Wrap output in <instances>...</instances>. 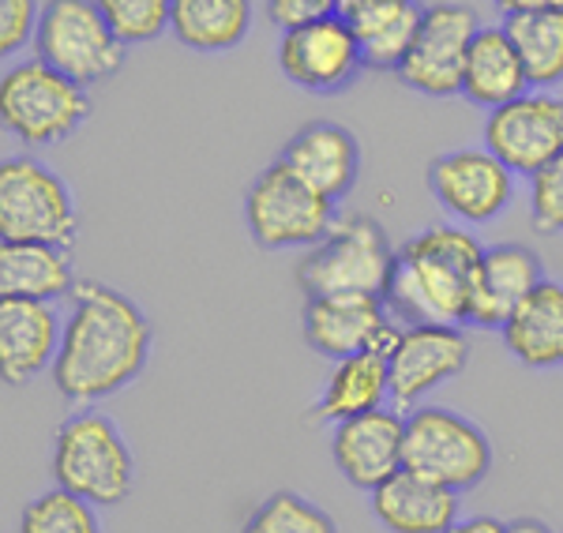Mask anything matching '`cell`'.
<instances>
[{"label":"cell","mask_w":563,"mask_h":533,"mask_svg":"<svg viewBox=\"0 0 563 533\" xmlns=\"http://www.w3.org/2000/svg\"><path fill=\"white\" fill-rule=\"evenodd\" d=\"M151 320L129 293L84 282L71 293L65 334L53 360V387L71 406H95L129 391L151 360Z\"/></svg>","instance_id":"1"},{"label":"cell","mask_w":563,"mask_h":533,"mask_svg":"<svg viewBox=\"0 0 563 533\" xmlns=\"http://www.w3.org/2000/svg\"><path fill=\"white\" fill-rule=\"evenodd\" d=\"M481 256H485V245L466 225L435 222L413 233L398 248L395 270L384 289L390 320L402 327H417V323L466 327L470 282L477 275Z\"/></svg>","instance_id":"2"},{"label":"cell","mask_w":563,"mask_h":533,"mask_svg":"<svg viewBox=\"0 0 563 533\" xmlns=\"http://www.w3.org/2000/svg\"><path fill=\"white\" fill-rule=\"evenodd\" d=\"M53 481L95 508H121L135 489V455L109 413L76 406L53 436Z\"/></svg>","instance_id":"3"},{"label":"cell","mask_w":563,"mask_h":533,"mask_svg":"<svg viewBox=\"0 0 563 533\" xmlns=\"http://www.w3.org/2000/svg\"><path fill=\"white\" fill-rule=\"evenodd\" d=\"M395 259L398 248L390 245L384 222L365 211H350L334 219L320 245L305 252L297 264V286L305 297H384Z\"/></svg>","instance_id":"4"},{"label":"cell","mask_w":563,"mask_h":533,"mask_svg":"<svg viewBox=\"0 0 563 533\" xmlns=\"http://www.w3.org/2000/svg\"><path fill=\"white\" fill-rule=\"evenodd\" d=\"M90 87L60 76L38 57L0 76V124L23 147H57L90 121Z\"/></svg>","instance_id":"5"},{"label":"cell","mask_w":563,"mask_h":533,"mask_svg":"<svg viewBox=\"0 0 563 533\" xmlns=\"http://www.w3.org/2000/svg\"><path fill=\"white\" fill-rule=\"evenodd\" d=\"M76 237L79 207L65 177L34 155L0 162V241L71 248Z\"/></svg>","instance_id":"6"},{"label":"cell","mask_w":563,"mask_h":533,"mask_svg":"<svg viewBox=\"0 0 563 533\" xmlns=\"http://www.w3.org/2000/svg\"><path fill=\"white\" fill-rule=\"evenodd\" d=\"M496 466V447L474 418L451 406H417L406 413V469L451 492H474Z\"/></svg>","instance_id":"7"},{"label":"cell","mask_w":563,"mask_h":533,"mask_svg":"<svg viewBox=\"0 0 563 533\" xmlns=\"http://www.w3.org/2000/svg\"><path fill=\"white\" fill-rule=\"evenodd\" d=\"M334 203L275 158L244 188V225L256 248H312L334 225Z\"/></svg>","instance_id":"8"},{"label":"cell","mask_w":563,"mask_h":533,"mask_svg":"<svg viewBox=\"0 0 563 533\" xmlns=\"http://www.w3.org/2000/svg\"><path fill=\"white\" fill-rule=\"evenodd\" d=\"M129 45L117 38L95 0H45L34 57L84 87L106 84L124 68Z\"/></svg>","instance_id":"9"},{"label":"cell","mask_w":563,"mask_h":533,"mask_svg":"<svg viewBox=\"0 0 563 533\" xmlns=\"http://www.w3.org/2000/svg\"><path fill=\"white\" fill-rule=\"evenodd\" d=\"M424 185L459 225H488L515 203V174L485 143L435 155L424 169Z\"/></svg>","instance_id":"10"},{"label":"cell","mask_w":563,"mask_h":533,"mask_svg":"<svg viewBox=\"0 0 563 533\" xmlns=\"http://www.w3.org/2000/svg\"><path fill=\"white\" fill-rule=\"evenodd\" d=\"M477 31L481 20L470 4H459V0L424 4L421 31L395 76L424 98L462 95V68H466V53Z\"/></svg>","instance_id":"11"},{"label":"cell","mask_w":563,"mask_h":533,"mask_svg":"<svg viewBox=\"0 0 563 533\" xmlns=\"http://www.w3.org/2000/svg\"><path fill=\"white\" fill-rule=\"evenodd\" d=\"M278 68L305 95H342L357 84L365 71L357 34L346 15H323V20L301 23L294 31H282L278 38Z\"/></svg>","instance_id":"12"},{"label":"cell","mask_w":563,"mask_h":533,"mask_svg":"<svg viewBox=\"0 0 563 533\" xmlns=\"http://www.w3.org/2000/svg\"><path fill=\"white\" fill-rule=\"evenodd\" d=\"M470 365V338L455 323H417L402 327L387 354L390 406L402 413L424 406L435 387L451 384Z\"/></svg>","instance_id":"13"},{"label":"cell","mask_w":563,"mask_h":533,"mask_svg":"<svg viewBox=\"0 0 563 533\" xmlns=\"http://www.w3.org/2000/svg\"><path fill=\"white\" fill-rule=\"evenodd\" d=\"M481 135L515 177H533L563 155V95L530 87L515 102L488 113Z\"/></svg>","instance_id":"14"},{"label":"cell","mask_w":563,"mask_h":533,"mask_svg":"<svg viewBox=\"0 0 563 533\" xmlns=\"http://www.w3.org/2000/svg\"><path fill=\"white\" fill-rule=\"evenodd\" d=\"M402 323L390 320L384 297L361 293H334V297H305L301 309V334L305 346L316 357L346 360L353 354H390Z\"/></svg>","instance_id":"15"},{"label":"cell","mask_w":563,"mask_h":533,"mask_svg":"<svg viewBox=\"0 0 563 533\" xmlns=\"http://www.w3.org/2000/svg\"><path fill=\"white\" fill-rule=\"evenodd\" d=\"M331 458L353 489L376 492L387 477L406 469V418L395 406L361 413L331 429Z\"/></svg>","instance_id":"16"},{"label":"cell","mask_w":563,"mask_h":533,"mask_svg":"<svg viewBox=\"0 0 563 533\" xmlns=\"http://www.w3.org/2000/svg\"><path fill=\"white\" fill-rule=\"evenodd\" d=\"M544 282V264L530 245L504 241L485 248L477 264V275L470 282L466 301V327L477 331H504L515 309Z\"/></svg>","instance_id":"17"},{"label":"cell","mask_w":563,"mask_h":533,"mask_svg":"<svg viewBox=\"0 0 563 533\" xmlns=\"http://www.w3.org/2000/svg\"><path fill=\"white\" fill-rule=\"evenodd\" d=\"M278 162L331 203L346 200L361 177V143L346 124L308 121L286 140Z\"/></svg>","instance_id":"18"},{"label":"cell","mask_w":563,"mask_h":533,"mask_svg":"<svg viewBox=\"0 0 563 533\" xmlns=\"http://www.w3.org/2000/svg\"><path fill=\"white\" fill-rule=\"evenodd\" d=\"M65 320L45 301L0 297V379L4 387H26L53 373Z\"/></svg>","instance_id":"19"},{"label":"cell","mask_w":563,"mask_h":533,"mask_svg":"<svg viewBox=\"0 0 563 533\" xmlns=\"http://www.w3.org/2000/svg\"><path fill=\"white\" fill-rule=\"evenodd\" d=\"M368 511L387 533H448L459 519V492L413 469H398L368 492Z\"/></svg>","instance_id":"20"},{"label":"cell","mask_w":563,"mask_h":533,"mask_svg":"<svg viewBox=\"0 0 563 533\" xmlns=\"http://www.w3.org/2000/svg\"><path fill=\"white\" fill-rule=\"evenodd\" d=\"M507 354L522 368H563V282L544 278L499 331Z\"/></svg>","instance_id":"21"},{"label":"cell","mask_w":563,"mask_h":533,"mask_svg":"<svg viewBox=\"0 0 563 533\" xmlns=\"http://www.w3.org/2000/svg\"><path fill=\"white\" fill-rule=\"evenodd\" d=\"M526 90H530V79H526L511 34L504 26H481L466 53V68H462V98L474 102L477 110L493 113Z\"/></svg>","instance_id":"22"},{"label":"cell","mask_w":563,"mask_h":533,"mask_svg":"<svg viewBox=\"0 0 563 533\" xmlns=\"http://www.w3.org/2000/svg\"><path fill=\"white\" fill-rule=\"evenodd\" d=\"M390 402V368L387 354L368 349V354H353L346 360H334L331 373L323 379V391L312 406V421L320 424H342L361 413L384 410Z\"/></svg>","instance_id":"23"},{"label":"cell","mask_w":563,"mask_h":533,"mask_svg":"<svg viewBox=\"0 0 563 533\" xmlns=\"http://www.w3.org/2000/svg\"><path fill=\"white\" fill-rule=\"evenodd\" d=\"M79 278L71 248L60 245H8L0 241V297L57 304L76 293Z\"/></svg>","instance_id":"24"},{"label":"cell","mask_w":563,"mask_h":533,"mask_svg":"<svg viewBox=\"0 0 563 533\" xmlns=\"http://www.w3.org/2000/svg\"><path fill=\"white\" fill-rule=\"evenodd\" d=\"M357 34L361 57L372 71H398L421 31L424 4L421 0H368L346 15Z\"/></svg>","instance_id":"25"},{"label":"cell","mask_w":563,"mask_h":533,"mask_svg":"<svg viewBox=\"0 0 563 533\" xmlns=\"http://www.w3.org/2000/svg\"><path fill=\"white\" fill-rule=\"evenodd\" d=\"M252 31V0H174L169 34L192 53H230Z\"/></svg>","instance_id":"26"},{"label":"cell","mask_w":563,"mask_h":533,"mask_svg":"<svg viewBox=\"0 0 563 533\" xmlns=\"http://www.w3.org/2000/svg\"><path fill=\"white\" fill-rule=\"evenodd\" d=\"M504 31L511 34L533 90H552L563 84V8L507 15Z\"/></svg>","instance_id":"27"},{"label":"cell","mask_w":563,"mask_h":533,"mask_svg":"<svg viewBox=\"0 0 563 533\" xmlns=\"http://www.w3.org/2000/svg\"><path fill=\"white\" fill-rule=\"evenodd\" d=\"M241 533H339V522L297 489H275L249 511Z\"/></svg>","instance_id":"28"},{"label":"cell","mask_w":563,"mask_h":533,"mask_svg":"<svg viewBox=\"0 0 563 533\" xmlns=\"http://www.w3.org/2000/svg\"><path fill=\"white\" fill-rule=\"evenodd\" d=\"M20 533H102V519L95 503L53 485L49 492L26 500L20 511Z\"/></svg>","instance_id":"29"},{"label":"cell","mask_w":563,"mask_h":533,"mask_svg":"<svg viewBox=\"0 0 563 533\" xmlns=\"http://www.w3.org/2000/svg\"><path fill=\"white\" fill-rule=\"evenodd\" d=\"M124 45L158 42L174 20V0H95Z\"/></svg>","instance_id":"30"},{"label":"cell","mask_w":563,"mask_h":533,"mask_svg":"<svg viewBox=\"0 0 563 533\" xmlns=\"http://www.w3.org/2000/svg\"><path fill=\"white\" fill-rule=\"evenodd\" d=\"M530 222L538 233H563V155L530 177Z\"/></svg>","instance_id":"31"},{"label":"cell","mask_w":563,"mask_h":533,"mask_svg":"<svg viewBox=\"0 0 563 533\" xmlns=\"http://www.w3.org/2000/svg\"><path fill=\"white\" fill-rule=\"evenodd\" d=\"M42 23L38 0H0V53L15 57L26 45H34Z\"/></svg>","instance_id":"32"},{"label":"cell","mask_w":563,"mask_h":533,"mask_svg":"<svg viewBox=\"0 0 563 533\" xmlns=\"http://www.w3.org/2000/svg\"><path fill=\"white\" fill-rule=\"evenodd\" d=\"M339 12V0H263V15L278 31H294L301 23L323 20Z\"/></svg>","instance_id":"33"},{"label":"cell","mask_w":563,"mask_h":533,"mask_svg":"<svg viewBox=\"0 0 563 533\" xmlns=\"http://www.w3.org/2000/svg\"><path fill=\"white\" fill-rule=\"evenodd\" d=\"M448 533H507V522L496 514H459Z\"/></svg>","instance_id":"34"},{"label":"cell","mask_w":563,"mask_h":533,"mask_svg":"<svg viewBox=\"0 0 563 533\" xmlns=\"http://www.w3.org/2000/svg\"><path fill=\"white\" fill-rule=\"evenodd\" d=\"M496 12L507 15H526V12H552V8H563V0H493Z\"/></svg>","instance_id":"35"},{"label":"cell","mask_w":563,"mask_h":533,"mask_svg":"<svg viewBox=\"0 0 563 533\" xmlns=\"http://www.w3.org/2000/svg\"><path fill=\"white\" fill-rule=\"evenodd\" d=\"M507 533H552V526L538 514H515V519H507Z\"/></svg>","instance_id":"36"},{"label":"cell","mask_w":563,"mask_h":533,"mask_svg":"<svg viewBox=\"0 0 563 533\" xmlns=\"http://www.w3.org/2000/svg\"><path fill=\"white\" fill-rule=\"evenodd\" d=\"M361 4H368V0H339V15H353Z\"/></svg>","instance_id":"37"}]
</instances>
